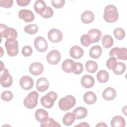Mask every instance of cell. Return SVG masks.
Listing matches in <instances>:
<instances>
[{
	"mask_svg": "<svg viewBox=\"0 0 127 127\" xmlns=\"http://www.w3.org/2000/svg\"><path fill=\"white\" fill-rule=\"evenodd\" d=\"M103 17L108 23H114L119 18V13L117 7L113 4H109L104 8Z\"/></svg>",
	"mask_w": 127,
	"mask_h": 127,
	"instance_id": "obj_1",
	"label": "cell"
},
{
	"mask_svg": "<svg viewBox=\"0 0 127 127\" xmlns=\"http://www.w3.org/2000/svg\"><path fill=\"white\" fill-rule=\"evenodd\" d=\"M76 104V99L72 95H66L62 98L59 102V108L64 111H67L73 107Z\"/></svg>",
	"mask_w": 127,
	"mask_h": 127,
	"instance_id": "obj_2",
	"label": "cell"
},
{
	"mask_svg": "<svg viewBox=\"0 0 127 127\" xmlns=\"http://www.w3.org/2000/svg\"><path fill=\"white\" fill-rule=\"evenodd\" d=\"M5 47L7 54L10 57H14L18 53V42L15 38L6 39L5 42Z\"/></svg>",
	"mask_w": 127,
	"mask_h": 127,
	"instance_id": "obj_3",
	"label": "cell"
},
{
	"mask_svg": "<svg viewBox=\"0 0 127 127\" xmlns=\"http://www.w3.org/2000/svg\"><path fill=\"white\" fill-rule=\"evenodd\" d=\"M38 93L36 91L30 92L23 101L24 106L27 109H33L38 104Z\"/></svg>",
	"mask_w": 127,
	"mask_h": 127,
	"instance_id": "obj_4",
	"label": "cell"
},
{
	"mask_svg": "<svg viewBox=\"0 0 127 127\" xmlns=\"http://www.w3.org/2000/svg\"><path fill=\"white\" fill-rule=\"evenodd\" d=\"M57 97L58 95L56 92L51 91L41 98V103L45 108L50 109L54 106V102L56 101Z\"/></svg>",
	"mask_w": 127,
	"mask_h": 127,
	"instance_id": "obj_5",
	"label": "cell"
},
{
	"mask_svg": "<svg viewBox=\"0 0 127 127\" xmlns=\"http://www.w3.org/2000/svg\"><path fill=\"white\" fill-rule=\"evenodd\" d=\"M0 33L1 40L2 37L8 39L9 38L16 39L17 37V33L15 29L11 27H8L6 25L3 24H0Z\"/></svg>",
	"mask_w": 127,
	"mask_h": 127,
	"instance_id": "obj_6",
	"label": "cell"
},
{
	"mask_svg": "<svg viewBox=\"0 0 127 127\" xmlns=\"http://www.w3.org/2000/svg\"><path fill=\"white\" fill-rule=\"evenodd\" d=\"M0 82L1 85L4 88L9 87L12 84V77L6 68L0 71Z\"/></svg>",
	"mask_w": 127,
	"mask_h": 127,
	"instance_id": "obj_7",
	"label": "cell"
},
{
	"mask_svg": "<svg viewBox=\"0 0 127 127\" xmlns=\"http://www.w3.org/2000/svg\"><path fill=\"white\" fill-rule=\"evenodd\" d=\"M109 55L111 57H114L117 59L126 61L127 60V49L126 48L115 47L110 51Z\"/></svg>",
	"mask_w": 127,
	"mask_h": 127,
	"instance_id": "obj_8",
	"label": "cell"
},
{
	"mask_svg": "<svg viewBox=\"0 0 127 127\" xmlns=\"http://www.w3.org/2000/svg\"><path fill=\"white\" fill-rule=\"evenodd\" d=\"M34 44L36 50L40 53L45 52L48 47L46 40L42 36L36 37L34 40Z\"/></svg>",
	"mask_w": 127,
	"mask_h": 127,
	"instance_id": "obj_9",
	"label": "cell"
},
{
	"mask_svg": "<svg viewBox=\"0 0 127 127\" xmlns=\"http://www.w3.org/2000/svg\"><path fill=\"white\" fill-rule=\"evenodd\" d=\"M63 33L60 30L56 28L50 29L48 33L49 40L54 43L60 42L63 38Z\"/></svg>",
	"mask_w": 127,
	"mask_h": 127,
	"instance_id": "obj_10",
	"label": "cell"
},
{
	"mask_svg": "<svg viewBox=\"0 0 127 127\" xmlns=\"http://www.w3.org/2000/svg\"><path fill=\"white\" fill-rule=\"evenodd\" d=\"M61 56L60 52L57 50H53L51 51L46 57L48 63L52 65L58 64L60 61Z\"/></svg>",
	"mask_w": 127,
	"mask_h": 127,
	"instance_id": "obj_11",
	"label": "cell"
},
{
	"mask_svg": "<svg viewBox=\"0 0 127 127\" xmlns=\"http://www.w3.org/2000/svg\"><path fill=\"white\" fill-rule=\"evenodd\" d=\"M18 17L26 22H32L35 19V15L33 12L29 9H23L18 12Z\"/></svg>",
	"mask_w": 127,
	"mask_h": 127,
	"instance_id": "obj_12",
	"label": "cell"
},
{
	"mask_svg": "<svg viewBox=\"0 0 127 127\" xmlns=\"http://www.w3.org/2000/svg\"><path fill=\"white\" fill-rule=\"evenodd\" d=\"M20 87L24 90H29L32 88L34 85L33 79L29 76L25 75L22 76L19 81Z\"/></svg>",
	"mask_w": 127,
	"mask_h": 127,
	"instance_id": "obj_13",
	"label": "cell"
},
{
	"mask_svg": "<svg viewBox=\"0 0 127 127\" xmlns=\"http://www.w3.org/2000/svg\"><path fill=\"white\" fill-rule=\"evenodd\" d=\"M29 70L32 75L37 76L42 73L44 70V66L42 64L40 63L34 62L30 65Z\"/></svg>",
	"mask_w": 127,
	"mask_h": 127,
	"instance_id": "obj_14",
	"label": "cell"
},
{
	"mask_svg": "<svg viewBox=\"0 0 127 127\" xmlns=\"http://www.w3.org/2000/svg\"><path fill=\"white\" fill-rule=\"evenodd\" d=\"M49 87V83L48 79L44 77L38 78L36 81V87L38 91L43 92L46 91Z\"/></svg>",
	"mask_w": 127,
	"mask_h": 127,
	"instance_id": "obj_15",
	"label": "cell"
},
{
	"mask_svg": "<svg viewBox=\"0 0 127 127\" xmlns=\"http://www.w3.org/2000/svg\"><path fill=\"white\" fill-rule=\"evenodd\" d=\"M80 82L81 85L83 87L85 88H89L94 86L95 80L92 76L85 74L81 77Z\"/></svg>",
	"mask_w": 127,
	"mask_h": 127,
	"instance_id": "obj_16",
	"label": "cell"
},
{
	"mask_svg": "<svg viewBox=\"0 0 127 127\" xmlns=\"http://www.w3.org/2000/svg\"><path fill=\"white\" fill-rule=\"evenodd\" d=\"M116 90L111 87H109L104 89L102 92V97L106 101H111L114 99L116 96Z\"/></svg>",
	"mask_w": 127,
	"mask_h": 127,
	"instance_id": "obj_17",
	"label": "cell"
},
{
	"mask_svg": "<svg viewBox=\"0 0 127 127\" xmlns=\"http://www.w3.org/2000/svg\"><path fill=\"white\" fill-rule=\"evenodd\" d=\"M83 50L78 46H73L70 49L69 55L71 58L74 59L81 58L83 56Z\"/></svg>",
	"mask_w": 127,
	"mask_h": 127,
	"instance_id": "obj_18",
	"label": "cell"
},
{
	"mask_svg": "<svg viewBox=\"0 0 127 127\" xmlns=\"http://www.w3.org/2000/svg\"><path fill=\"white\" fill-rule=\"evenodd\" d=\"M35 117L38 122L42 123L45 122L48 119L49 115L45 110L39 109L35 112Z\"/></svg>",
	"mask_w": 127,
	"mask_h": 127,
	"instance_id": "obj_19",
	"label": "cell"
},
{
	"mask_svg": "<svg viewBox=\"0 0 127 127\" xmlns=\"http://www.w3.org/2000/svg\"><path fill=\"white\" fill-rule=\"evenodd\" d=\"M87 34L91 39V43H94L100 41L102 36V32L99 29H91L88 31Z\"/></svg>",
	"mask_w": 127,
	"mask_h": 127,
	"instance_id": "obj_20",
	"label": "cell"
},
{
	"mask_svg": "<svg viewBox=\"0 0 127 127\" xmlns=\"http://www.w3.org/2000/svg\"><path fill=\"white\" fill-rule=\"evenodd\" d=\"M94 14L93 12L90 10H86L81 15V21L84 24H89L93 21L94 19Z\"/></svg>",
	"mask_w": 127,
	"mask_h": 127,
	"instance_id": "obj_21",
	"label": "cell"
},
{
	"mask_svg": "<svg viewBox=\"0 0 127 127\" xmlns=\"http://www.w3.org/2000/svg\"><path fill=\"white\" fill-rule=\"evenodd\" d=\"M87 110L85 107L82 106L78 107L73 111V114L76 120L84 119L87 115Z\"/></svg>",
	"mask_w": 127,
	"mask_h": 127,
	"instance_id": "obj_22",
	"label": "cell"
},
{
	"mask_svg": "<svg viewBox=\"0 0 127 127\" xmlns=\"http://www.w3.org/2000/svg\"><path fill=\"white\" fill-rule=\"evenodd\" d=\"M74 64L75 62L73 60L70 59H66L62 63V69L66 73H69L72 72Z\"/></svg>",
	"mask_w": 127,
	"mask_h": 127,
	"instance_id": "obj_23",
	"label": "cell"
},
{
	"mask_svg": "<svg viewBox=\"0 0 127 127\" xmlns=\"http://www.w3.org/2000/svg\"><path fill=\"white\" fill-rule=\"evenodd\" d=\"M84 101L87 104L92 105L97 101L96 94L92 91H87L84 93L83 96Z\"/></svg>",
	"mask_w": 127,
	"mask_h": 127,
	"instance_id": "obj_24",
	"label": "cell"
},
{
	"mask_svg": "<svg viewBox=\"0 0 127 127\" xmlns=\"http://www.w3.org/2000/svg\"><path fill=\"white\" fill-rule=\"evenodd\" d=\"M125 125V120L121 116H114L111 120V126L112 127H124Z\"/></svg>",
	"mask_w": 127,
	"mask_h": 127,
	"instance_id": "obj_25",
	"label": "cell"
},
{
	"mask_svg": "<svg viewBox=\"0 0 127 127\" xmlns=\"http://www.w3.org/2000/svg\"><path fill=\"white\" fill-rule=\"evenodd\" d=\"M102 53V48L99 45H96L92 47L89 50V55L93 59H97Z\"/></svg>",
	"mask_w": 127,
	"mask_h": 127,
	"instance_id": "obj_26",
	"label": "cell"
},
{
	"mask_svg": "<svg viewBox=\"0 0 127 127\" xmlns=\"http://www.w3.org/2000/svg\"><path fill=\"white\" fill-rule=\"evenodd\" d=\"M46 2L42 0H37L34 4V9L35 12L39 14H41L47 7Z\"/></svg>",
	"mask_w": 127,
	"mask_h": 127,
	"instance_id": "obj_27",
	"label": "cell"
},
{
	"mask_svg": "<svg viewBox=\"0 0 127 127\" xmlns=\"http://www.w3.org/2000/svg\"><path fill=\"white\" fill-rule=\"evenodd\" d=\"M109 78V73L105 70H100L97 74V79L101 83H106Z\"/></svg>",
	"mask_w": 127,
	"mask_h": 127,
	"instance_id": "obj_28",
	"label": "cell"
},
{
	"mask_svg": "<svg viewBox=\"0 0 127 127\" xmlns=\"http://www.w3.org/2000/svg\"><path fill=\"white\" fill-rule=\"evenodd\" d=\"M75 120V116L73 113L68 112L66 113L63 117V123L66 126H69L71 125Z\"/></svg>",
	"mask_w": 127,
	"mask_h": 127,
	"instance_id": "obj_29",
	"label": "cell"
},
{
	"mask_svg": "<svg viewBox=\"0 0 127 127\" xmlns=\"http://www.w3.org/2000/svg\"><path fill=\"white\" fill-rule=\"evenodd\" d=\"M102 43L104 48L108 49L111 48L114 43L113 38L110 35H105L102 39Z\"/></svg>",
	"mask_w": 127,
	"mask_h": 127,
	"instance_id": "obj_30",
	"label": "cell"
},
{
	"mask_svg": "<svg viewBox=\"0 0 127 127\" xmlns=\"http://www.w3.org/2000/svg\"><path fill=\"white\" fill-rule=\"evenodd\" d=\"M85 68L87 72L93 73L98 69V64L97 63L94 61H88L85 64Z\"/></svg>",
	"mask_w": 127,
	"mask_h": 127,
	"instance_id": "obj_31",
	"label": "cell"
},
{
	"mask_svg": "<svg viewBox=\"0 0 127 127\" xmlns=\"http://www.w3.org/2000/svg\"><path fill=\"white\" fill-rule=\"evenodd\" d=\"M126 69V65L122 62H118L116 67L113 69V72L116 75H121Z\"/></svg>",
	"mask_w": 127,
	"mask_h": 127,
	"instance_id": "obj_32",
	"label": "cell"
},
{
	"mask_svg": "<svg viewBox=\"0 0 127 127\" xmlns=\"http://www.w3.org/2000/svg\"><path fill=\"white\" fill-rule=\"evenodd\" d=\"M40 126L41 127H61V126L56 121H55L53 118H49L44 123H41Z\"/></svg>",
	"mask_w": 127,
	"mask_h": 127,
	"instance_id": "obj_33",
	"label": "cell"
},
{
	"mask_svg": "<svg viewBox=\"0 0 127 127\" xmlns=\"http://www.w3.org/2000/svg\"><path fill=\"white\" fill-rule=\"evenodd\" d=\"M24 30L25 33L30 35H33L38 32V26L36 24H29L26 25Z\"/></svg>",
	"mask_w": 127,
	"mask_h": 127,
	"instance_id": "obj_34",
	"label": "cell"
},
{
	"mask_svg": "<svg viewBox=\"0 0 127 127\" xmlns=\"http://www.w3.org/2000/svg\"><path fill=\"white\" fill-rule=\"evenodd\" d=\"M113 34L115 36V37L119 40H121L124 39L125 37V30L120 27L116 28L114 30Z\"/></svg>",
	"mask_w": 127,
	"mask_h": 127,
	"instance_id": "obj_35",
	"label": "cell"
},
{
	"mask_svg": "<svg viewBox=\"0 0 127 127\" xmlns=\"http://www.w3.org/2000/svg\"><path fill=\"white\" fill-rule=\"evenodd\" d=\"M117 59L114 57H111L108 59L106 62V66L109 69H113L117 64Z\"/></svg>",
	"mask_w": 127,
	"mask_h": 127,
	"instance_id": "obj_36",
	"label": "cell"
},
{
	"mask_svg": "<svg viewBox=\"0 0 127 127\" xmlns=\"http://www.w3.org/2000/svg\"><path fill=\"white\" fill-rule=\"evenodd\" d=\"M80 42L81 44L85 47H88L91 44V39L88 34H83L80 37Z\"/></svg>",
	"mask_w": 127,
	"mask_h": 127,
	"instance_id": "obj_37",
	"label": "cell"
},
{
	"mask_svg": "<svg viewBox=\"0 0 127 127\" xmlns=\"http://www.w3.org/2000/svg\"><path fill=\"white\" fill-rule=\"evenodd\" d=\"M83 70V64L81 63L75 62L72 72L76 75H78V74H81Z\"/></svg>",
	"mask_w": 127,
	"mask_h": 127,
	"instance_id": "obj_38",
	"label": "cell"
},
{
	"mask_svg": "<svg viewBox=\"0 0 127 127\" xmlns=\"http://www.w3.org/2000/svg\"><path fill=\"white\" fill-rule=\"evenodd\" d=\"M13 95L11 92L10 91H5L1 94V99L4 101H10L13 98Z\"/></svg>",
	"mask_w": 127,
	"mask_h": 127,
	"instance_id": "obj_39",
	"label": "cell"
},
{
	"mask_svg": "<svg viewBox=\"0 0 127 127\" xmlns=\"http://www.w3.org/2000/svg\"><path fill=\"white\" fill-rule=\"evenodd\" d=\"M54 11L50 6H47L44 12L41 14V16L44 18H49L53 16Z\"/></svg>",
	"mask_w": 127,
	"mask_h": 127,
	"instance_id": "obj_40",
	"label": "cell"
},
{
	"mask_svg": "<svg viewBox=\"0 0 127 127\" xmlns=\"http://www.w3.org/2000/svg\"><path fill=\"white\" fill-rule=\"evenodd\" d=\"M21 53L24 57H29L32 55L33 50L30 46H25L22 48Z\"/></svg>",
	"mask_w": 127,
	"mask_h": 127,
	"instance_id": "obj_41",
	"label": "cell"
},
{
	"mask_svg": "<svg viewBox=\"0 0 127 127\" xmlns=\"http://www.w3.org/2000/svg\"><path fill=\"white\" fill-rule=\"evenodd\" d=\"M52 4L56 8L59 9L62 8L65 3V0H53L51 1Z\"/></svg>",
	"mask_w": 127,
	"mask_h": 127,
	"instance_id": "obj_42",
	"label": "cell"
},
{
	"mask_svg": "<svg viewBox=\"0 0 127 127\" xmlns=\"http://www.w3.org/2000/svg\"><path fill=\"white\" fill-rule=\"evenodd\" d=\"M13 1L12 0H0V6L6 8L11 7L13 5Z\"/></svg>",
	"mask_w": 127,
	"mask_h": 127,
	"instance_id": "obj_43",
	"label": "cell"
},
{
	"mask_svg": "<svg viewBox=\"0 0 127 127\" xmlns=\"http://www.w3.org/2000/svg\"><path fill=\"white\" fill-rule=\"evenodd\" d=\"M30 0H17L16 2L18 5L20 6H25L29 4L30 2Z\"/></svg>",
	"mask_w": 127,
	"mask_h": 127,
	"instance_id": "obj_44",
	"label": "cell"
},
{
	"mask_svg": "<svg viewBox=\"0 0 127 127\" xmlns=\"http://www.w3.org/2000/svg\"><path fill=\"white\" fill-rule=\"evenodd\" d=\"M74 127H89V125H88L86 122H82V123H81L80 124L75 126Z\"/></svg>",
	"mask_w": 127,
	"mask_h": 127,
	"instance_id": "obj_45",
	"label": "cell"
},
{
	"mask_svg": "<svg viewBox=\"0 0 127 127\" xmlns=\"http://www.w3.org/2000/svg\"><path fill=\"white\" fill-rule=\"evenodd\" d=\"M96 127H107V125H106L104 123H99L97 125H96Z\"/></svg>",
	"mask_w": 127,
	"mask_h": 127,
	"instance_id": "obj_46",
	"label": "cell"
},
{
	"mask_svg": "<svg viewBox=\"0 0 127 127\" xmlns=\"http://www.w3.org/2000/svg\"><path fill=\"white\" fill-rule=\"evenodd\" d=\"M3 68H4V65L2 62L0 61V70H2Z\"/></svg>",
	"mask_w": 127,
	"mask_h": 127,
	"instance_id": "obj_47",
	"label": "cell"
},
{
	"mask_svg": "<svg viewBox=\"0 0 127 127\" xmlns=\"http://www.w3.org/2000/svg\"><path fill=\"white\" fill-rule=\"evenodd\" d=\"M0 48L1 52V55H0V57H2V51H3V50H2V47H0Z\"/></svg>",
	"mask_w": 127,
	"mask_h": 127,
	"instance_id": "obj_48",
	"label": "cell"
}]
</instances>
